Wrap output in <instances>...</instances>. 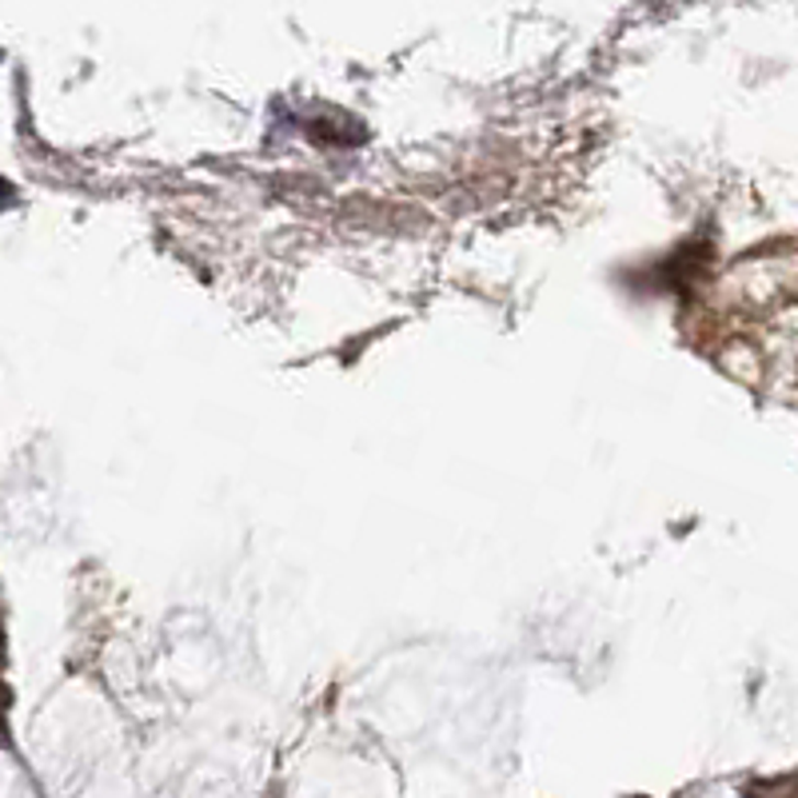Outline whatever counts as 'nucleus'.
I'll return each instance as SVG.
<instances>
[{
	"mask_svg": "<svg viewBox=\"0 0 798 798\" xmlns=\"http://www.w3.org/2000/svg\"><path fill=\"white\" fill-rule=\"evenodd\" d=\"M4 204H12V188L0 180V209H4Z\"/></svg>",
	"mask_w": 798,
	"mask_h": 798,
	"instance_id": "obj_1",
	"label": "nucleus"
}]
</instances>
